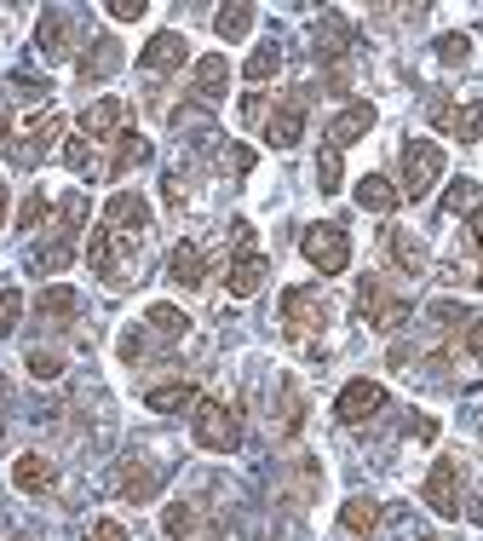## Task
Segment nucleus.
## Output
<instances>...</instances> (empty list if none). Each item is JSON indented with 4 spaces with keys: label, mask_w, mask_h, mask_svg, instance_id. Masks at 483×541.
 <instances>
[{
    "label": "nucleus",
    "mask_w": 483,
    "mask_h": 541,
    "mask_svg": "<svg viewBox=\"0 0 483 541\" xmlns=\"http://www.w3.org/2000/svg\"><path fill=\"white\" fill-rule=\"evenodd\" d=\"M299 254H305V265H317L322 277H340L345 265H351V236L334 219H317V225L299 231Z\"/></svg>",
    "instance_id": "1"
},
{
    "label": "nucleus",
    "mask_w": 483,
    "mask_h": 541,
    "mask_svg": "<svg viewBox=\"0 0 483 541\" xmlns=\"http://www.w3.org/2000/svg\"><path fill=\"white\" fill-rule=\"evenodd\" d=\"M196 444L213 449V455H230V449L242 444V409L219 403V398H202L196 403Z\"/></svg>",
    "instance_id": "2"
},
{
    "label": "nucleus",
    "mask_w": 483,
    "mask_h": 541,
    "mask_svg": "<svg viewBox=\"0 0 483 541\" xmlns=\"http://www.w3.org/2000/svg\"><path fill=\"white\" fill-rule=\"evenodd\" d=\"M259 283H265V254H259V242H253L248 225H236V259H230V300H253L259 294Z\"/></svg>",
    "instance_id": "3"
},
{
    "label": "nucleus",
    "mask_w": 483,
    "mask_h": 541,
    "mask_svg": "<svg viewBox=\"0 0 483 541\" xmlns=\"http://www.w3.org/2000/svg\"><path fill=\"white\" fill-rule=\"evenodd\" d=\"M437 173H443V150H437L432 139L403 144V196H409V202H420V196L437 185Z\"/></svg>",
    "instance_id": "4"
},
{
    "label": "nucleus",
    "mask_w": 483,
    "mask_h": 541,
    "mask_svg": "<svg viewBox=\"0 0 483 541\" xmlns=\"http://www.w3.org/2000/svg\"><path fill=\"white\" fill-rule=\"evenodd\" d=\"M305 104H311V87H294V93L271 110V121H265V144H271V150H294V144L305 139Z\"/></svg>",
    "instance_id": "5"
},
{
    "label": "nucleus",
    "mask_w": 483,
    "mask_h": 541,
    "mask_svg": "<svg viewBox=\"0 0 483 541\" xmlns=\"http://www.w3.org/2000/svg\"><path fill=\"white\" fill-rule=\"evenodd\" d=\"M357 311H363L368 329H397L403 317H409V300H397V294H386V283H374V277H363L357 283Z\"/></svg>",
    "instance_id": "6"
},
{
    "label": "nucleus",
    "mask_w": 483,
    "mask_h": 541,
    "mask_svg": "<svg viewBox=\"0 0 483 541\" xmlns=\"http://www.w3.org/2000/svg\"><path fill=\"white\" fill-rule=\"evenodd\" d=\"M322 323H328V306H322L311 288H288V294H282V334H288V340L322 334Z\"/></svg>",
    "instance_id": "7"
},
{
    "label": "nucleus",
    "mask_w": 483,
    "mask_h": 541,
    "mask_svg": "<svg viewBox=\"0 0 483 541\" xmlns=\"http://www.w3.org/2000/svg\"><path fill=\"white\" fill-rule=\"evenodd\" d=\"M380 403H386V386H380V380H345L340 398H334V415H340L345 426H363L380 415Z\"/></svg>",
    "instance_id": "8"
},
{
    "label": "nucleus",
    "mask_w": 483,
    "mask_h": 541,
    "mask_svg": "<svg viewBox=\"0 0 483 541\" xmlns=\"http://www.w3.org/2000/svg\"><path fill=\"white\" fill-rule=\"evenodd\" d=\"M58 133H64V116H58V110H46V116H29V121H23V139L12 144V162H18V167H35L46 150L58 144Z\"/></svg>",
    "instance_id": "9"
},
{
    "label": "nucleus",
    "mask_w": 483,
    "mask_h": 541,
    "mask_svg": "<svg viewBox=\"0 0 483 541\" xmlns=\"http://www.w3.org/2000/svg\"><path fill=\"white\" fill-rule=\"evenodd\" d=\"M460 472H455V461H449V455H443V461H432V472H426V507H432L437 518H455L460 513Z\"/></svg>",
    "instance_id": "10"
},
{
    "label": "nucleus",
    "mask_w": 483,
    "mask_h": 541,
    "mask_svg": "<svg viewBox=\"0 0 483 541\" xmlns=\"http://www.w3.org/2000/svg\"><path fill=\"white\" fill-rule=\"evenodd\" d=\"M104 225H110L115 236H138L144 225H150V202H144L138 190H115L110 208H104Z\"/></svg>",
    "instance_id": "11"
},
{
    "label": "nucleus",
    "mask_w": 483,
    "mask_h": 541,
    "mask_svg": "<svg viewBox=\"0 0 483 541\" xmlns=\"http://www.w3.org/2000/svg\"><path fill=\"white\" fill-rule=\"evenodd\" d=\"M184 58H190V41H184L179 29H161V35H150V41H144V52H138V64H144V70H179Z\"/></svg>",
    "instance_id": "12"
},
{
    "label": "nucleus",
    "mask_w": 483,
    "mask_h": 541,
    "mask_svg": "<svg viewBox=\"0 0 483 541\" xmlns=\"http://www.w3.org/2000/svg\"><path fill=\"white\" fill-rule=\"evenodd\" d=\"M121 121H127L121 98H98V104H87V110H81V139H87V144L115 139V133H121Z\"/></svg>",
    "instance_id": "13"
},
{
    "label": "nucleus",
    "mask_w": 483,
    "mask_h": 541,
    "mask_svg": "<svg viewBox=\"0 0 483 541\" xmlns=\"http://www.w3.org/2000/svg\"><path fill=\"white\" fill-rule=\"evenodd\" d=\"M368 127H374V104H368V98H357V104H345L340 116H334V127H328V144H334V150H345V144L363 139Z\"/></svg>",
    "instance_id": "14"
},
{
    "label": "nucleus",
    "mask_w": 483,
    "mask_h": 541,
    "mask_svg": "<svg viewBox=\"0 0 483 541\" xmlns=\"http://www.w3.org/2000/svg\"><path fill=\"white\" fill-rule=\"evenodd\" d=\"M12 484H18L23 495H41L58 484V467H52L46 455H18V461H12Z\"/></svg>",
    "instance_id": "15"
},
{
    "label": "nucleus",
    "mask_w": 483,
    "mask_h": 541,
    "mask_svg": "<svg viewBox=\"0 0 483 541\" xmlns=\"http://www.w3.org/2000/svg\"><path fill=\"white\" fill-rule=\"evenodd\" d=\"M443 219H483V185L478 179H455L443 190Z\"/></svg>",
    "instance_id": "16"
},
{
    "label": "nucleus",
    "mask_w": 483,
    "mask_h": 541,
    "mask_svg": "<svg viewBox=\"0 0 483 541\" xmlns=\"http://www.w3.org/2000/svg\"><path fill=\"white\" fill-rule=\"evenodd\" d=\"M167 271H173V283L184 288H202L207 283V259L196 242H173V254H167Z\"/></svg>",
    "instance_id": "17"
},
{
    "label": "nucleus",
    "mask_w": 483,
    "mask_h": 541,
    "mask_svg": "<svg viewBox=\"0 0 483 541\" xmlns=\"http://www.w3.org/2000/svg\"><path fill=\"white\" fill-rule=\"evenodd\" d=\"M150 409H156V415H184V409H196V403H202V392H196V386H190V380H167V386H150Z\"/></svg>",
    "instance_id": "18"
},
{
    "label": "nucleus",
    "mask_w": 483,
    "mask_h": 541,
    "mask_svg": "<svg viewBox=\"0 0 483 541\" xmlns=\"http://www.w3.org/2000/svg\"><path fill=\"white\" fill-rule=\"evenodd\" d=\"M230 87V64L219 58V52H207V58H196V98L202 104H219Z\"/></svg>",
    "instance_id": "19"
},
{
    "label": "nucleus",
    "mask_w": 483,
    "mask_h": 541,
    "mask_svg": "<svg viewBox=\"0 0 483 541\" xmlns=\"http://www.w3.org/2000/svg\"><path fill=\"white\" fill-rule=\"evenodd\" d=\"M437 121H443V133L460 144H478L483 139V98L478 104H460V110H437Z\"/></svg>",
    "instance_id": "20"
},
{
    "label": "nucleus",
    "mask_w": 483,
    "mask_h": 541,
    "mask_svg": "<svg viewBox=\"0 0 483 541\" xmlns=\"http://www.w3.org/2000/svg\"><path fill=\"white\" fill-rule=\"evenodd\" d=\"M357 208H368V213H397V185H391L386 173H363V179H357Z\"/></svg>",
    "instance_id": "21"
},
{
    "label": "nucleus",
    "mask_w": 483,
    "mask_h": 541,
    "mask_svg": "<svg viewBox=\"0 0 483 541\" xmlns=\"http://www.w3.org/2000/svg\"><path fill=\"white\" fill-rule=\"evenodd\" d=\"M374 524H380V501L351 495V501L340 507V530H345V536H374Z\"/></svg>",
    "instance_id": "22"
},
{
    "label": "nucleus",
    "mask_w": 483,
    "mask_h": 541,
    "mask_svg": "<svg viewBox=\"0 0 483 541\" xmlns=\"http://www.w3.org/2000/svg\"><path fill=\"white\" fill-rule=\"evenodd\" d=\"M87 265L104 277V283H115V231L110 225H98V231L87 236Z\"/></svg>",
    "instance_id": "23"
},
{
    "label": "nucleus",
    "mask_w": 483,
    "mask_h": 541,
    "mask_svg": "<svg viewBox=\"0 0 483 541\" xmlns=\"http://www.w3.org/2000/svg\"><path fill=\"white\" fill-rule=\"evenodd\" d=\"M276 70H282V47H276V41H259V47L248 52V81L253 87H265V81H276Z\"/></svg>",
    "instance_id": "24"
},
{
    "label": "nucleus",
    "mask_w": 483,
    "mask_h": 541,
    "mask_svg": "<svg viewBox=\"0 0 483 541\" xmlns=\"http://www.w3.org/2000/svg\"><path fill=\"white\" fill-rule=\"evenodd\" d=\"M121 501H156V472L144 467V461L121 467Z\"/></svg>",
    "instance_id": "25"
},
{
    "label": "nucleus",
    "mask_w": 483,
    "mask_h": 541,
    "mask_svg": "<svg viewBox=\"0 0 483 541\" xmlns=\"http://www.w3.org/2000/svg\"><path fill=\"white\" fill-rule=\"evenodd\" d=\"M35 41H41L46 58H64V52H69V24H64V12H41V29H35Z\"/></svg>",
    "instance_id": "26"
},
{
    "label": "nucleus",
    "mask_w": 483,
    "mask_h": 541,
    "mask_svg": "<svg viewBox=\"0 0 483 541\" xmlns=\"http://www.w3.org/2000/svg\"><path fill=\"white\" fill-rule=\"evenodd\" d=\"M144 317H150V329L167 334V340H184V334H190V317H184L179 306H167V300H156V306L144 311Z\"/></svg>",
    "instance_id": "27"
},
{
    "label": "nucleus",
    "mask_w": 483,
    "mask_h": 541,
    "mask_svg": "<svg viewBox=\"0 0 483 541\" xmlns=\"http://www.w3.org/2000/svg\"><path fill=\"white\" fill-rule=\"evenodd\" d=\"M213 24H219L225 41H242V35L253 29V6H248V0H230V6H219V18H213Z\"/></svg>",
    "instance_id": "28"
},
{
    "label": "nucleus",
    "mask_w": 483,
    "mask_h": 541,
    "mask_svg": "<svg viewBox=\"0 0 483 541\" xmlns=\"http://www.w3.org/2000/svg\"><path fill=\"white\" fill-rule=\"evenodd\" d=\"M144 162H150V139H138V133H121L110 173H127V167H144Z\"/></svg>",
    "instance_id": "29"
},
{
    "label": "nucleus",
    "mask_w": 483,
    "mask_h": 541,
    "mask_svg": "<svg viewBox=\"0 0 483 541\" xmlns=\"http://www.w3.org/2000/svg\"><path fill=\"white\" fill-rule=\"evenodd\" d=\"M161 530H167L173 541H190L196 536V507H190V501H173V507L161 513Z\"/></svg>",
    "instance_id": "30"
},
{
    "label": "nucleus",
    "mask_w": 483,
    "mask_h": 541,
    "mask_svg": "<svg viewBox=\"0 0 483 541\" xmlns=\"http://www.w3.org/2000/svg\"><path fill=\"white\" fill-rule=\"evenodd\" d=\"M340 185H345V167H340V150L328 144V150L317 156V190L322 196H340Z\"/></svg>",
    "instance_id": "31"
},
{
    "label": "nucleus",
    "mask_w": 483,
    "mask_h": 541,
    "mask_svg": "<svg viewBox=\"0 0 483 541\" xmlns=\"http://www.w3.org/2000/svg\"><path fill=\"white\" fill-rule=\"evenodd\" d=\"M46 213H52V202H46L41 190H29V196L18 202V219H12V225H18V231H41Z\"/></svg>",
    "instance_id": "32"
},
{
    "label": "nucleus",
    "mask_w": 483,
    "mask_h": 541,
    "mask_svg": "<svg viewBox=\"0 0 483 541\" xmlns=\"http://www.w3.org/2000/svg\"><path fill=\"white\" fill-rule=\"evenodd\" d=\"M391 259H403V271H426V248L414 242V236H403V231H391Z\"/></svg>",
    "instance_id": "33"
},
{
    "label": "nucleus",
    "mask_w": 483,
    "mask_h": 541,
    "mask_svg": "<svg viewBox=\"0 0 483 541\" xmlns=\"http://www.w3.org/2000/svg\"><path fill=\"white\" fill-rule=\"evenodd\" d=\"M41 311L52 317V323H69V317H75V288H46Z\"/></svg>",
    "instance_id": "34"
},
{
    "label": "nucleus",
    "mask_w": 483,
    "mask_h": 541,
    "mask_svg": "<svg viewBox=\"0 0 483 541\" xmlns=\"http://www.w3.org/2000/svg\"><path fill=\"white\" fill-rule=\"evenodd\" d=\"M69 259H75V242H69V236L64 242H46L41 254H35V271H64Z\"/></svg>",
    "instance_id": "35"
},
{
    "label": "nucleus",
    "mask_w": 483,
    "mask_h": 541,
    "mask_svg": "<svg viewBox=\"0 0 483 541\" xmlns=\"http://www.w3.org/2000/svg\"><path fill=\"white\" fill-rule=\"evenodd\" d=\"M110 64H115V41L104 35V41H98V47H92L87 58H81V75H87V81H98V75L110 70Z\"/></svg>",
    "instance_id": "36"
},
{
    "label": "nucleus",
    "mask_w": 483,
    "mask_h": 541,
    "mask_svg": "<svg viewBox=\"0 0 483 541\" xmlns=\"http://www.w3.org/2000/svg\"><path fill=\"white\" fill-rule=\"evenodd\" d=\"M64 162L75 167V173H87V179H104V173L92 167V144H87V139H69V144H64Z\"/></svg>",
    "instance_id": "37"
},
{
    "label": "nucleus",
    "mask_w": 483,
    "mask_h": 541,
    "mask_svg": "<svg viewBox=\"0 0 483 541\" xmlns=\"http://www.w3.org/2000/svg\"><path fill=\"white\" fill-rule=\"evenodd\" d=\"M294 432H299V386L282 380V438H294Z\"/></svg>",
    "instance_id": "38"
},
{
    "label": "nucleus",
    "mask_w": 483,
    "mask_h": 541,
    "mask_svg": "<svg viewBox=\"0 0 483 541\" xmlns=\"http://www.w3.org/2000/svg\"><path fill=\"white\" fill-rule=\"evenodd\" d=\"M432 323H443V329H466L472 317H466V306H460V300H432Z\"/></svg>",
    "instance_id": "39"
},
{
    "label": "nucleus",
    "mask_w": 483,
    "mask_h": 541,
    "mask_svg": "<svg viewBox=\"0 0 483 541\" xmlns=\"http://www.w3.org/2000/svg\"><path fill=\"white\" fill-rule=\"evenodd\" d=\"M18 317H23V294L18 288H0V334L18 329Z\"/></svg>",
    "instance_id": "40"
},
{
    "label": "nucleus",
    "mask_w": 483,
    "mask_h": 541,
    "mask_svg": "<svg viewBox=\"0 0 483 541\" xmlns=\"http://www.w3.org/2000/svg\"><path fill=\"white\" fill-rule=\"evenodd\" d=\"M437 58H443V64H466V58H472V41H466V35H443V41H437Z\"/></svg>",
    "instance_id": "41"
},
{
    "label": "nucleus",
    "mask_w": 483,
    "mask_h": 541,
    "mask_svg": "<svg viewBox=\"0 0 483 541\" xmlns=\"http://www.w3.org/2000/svg\"><path fill=\"white\" fill-rule=\"evenodd\" d=\"M29 375H35V380H58V375H64V357H58V352H29Z\"/></svg>",
    "instance_id": "42"
},
{
    "label": "nucleus",
    "mask_w": 483,
    "mask_h": 541,
    "mask_svg": "<svg viewBox=\"0 0 483 541\" xmlns=\"http://www.w3.org/2000/svg\"><path fill=\"white\" fill-rule=\"evenodd\" d=\"M58 213H64L69 231H81V225H87V202H81V196H64V202H58Z\"/></svg>",
    "instance_id": "43"
},
{
    "label": "nucleus",
    "mask_w": 483,
    "mask_h": 541,
    "mask_svg": "<svg viewBox=\"0 0 483 541\" xmlns=\"http://www.w3.org/2000/svg\"><path fill=\"white\" fill-rule=\"evenodd\" d=\"M110 18L115 24H133V18H144V0H110Z\"/></svg>",
    "instance_id": "44"
},
{
    "label": "nucleus",
    "mask_w": 483,
    "mask_h": 541,
    "mask_svg": "<svg viewBox=\"0 0 483 541\" xmlns=\"http://www.w3.org/2000/svg\"><path fill=\"white\" fill-rule=\"evenodd\" d=\"M460 334H466V357H478V363H483V317H472Z\"/></svg>",
    "instance_id": "45"
},
{
    "label": "nucleus",
    "mask_w": 483,
    "mask_h": 541,
    "mask_svg": "<svg viewBox=\"0 0 483 541\" xmlns=\"http://www.w3.org/2000/svg\"><path fill=\"white\" fill-rule=\"evenodd\" d=\"M92 541H127V530H121L115 518H98V524H92Z\"/></svg>",
    "instance_id": "46"
},
{
    "label": "nucleus",
    "mask_w": 483,
    "mask_h": 541,
    "mask_svg": "<svg viewBox=\"0 0 483 541\" xmlns=\"http://www.w3.org/2000/svg\"><path fill=\"white\" fill-rule=\"evenodd\" d=\"M230 167H236V173H248V167H253V150H248V144H236V150H230Z\"/></svg>",
    "instance_id": "47"
},
{
    "label": "nucleus",
    "mask_w": 483,
    "mask_h": 541,
    "mask_svg": "<svg viewBox=\"0 0 483 541\" xmlns=\"http://www.w3.org/2000/svg\"><path fill=\"white\" fill-rule=\"evenodd\" d=\"M0 144H12V121H6V110H0Z\"/></svg>",
    "instance_id": "48"
},
{
    "label": "nucleus",
    "mask_w": 483,
    "mask_h": 541,
    "mask_svg": "<svg viewBox=\"0 0 483 541\" xmlns=\"http://www.w3.org/2000/svg\"><path fill=\"white\" fill-rule=\"evenodd\" d=\"M6 208H12V202H6V185H0V219H6Z\"/></svg>",
    "instance_id": "49"
},
{
    "label": "nucleus",
    "mask_w": 483,
    "mask_h": 541,
    "mask_svg": "<svg viewBox=\"0 0 483 541\" xmlns=\"http://www.w3.org/2000/svg\"><path fill=\"white\" fill-rule=\"evenodd\" d=\"M472 283H478V288H483V271H472Z\"/></svg>",
    "instance_id": "50"
}]
</instances>
